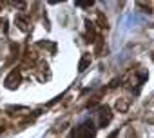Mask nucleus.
Wrapping results in <instances>:
<instances>
[{"label": "nucleus", "instance_id": "obj_1", "mask_svg": "<svg viewBox=\"0 0 154 138\" xmlns=\"http://www.w3.org/2000/svg\"><path fill=\"white\" fill-rule=\"evenodd\" d=\"M69 138H96V127H94L93 120H85L80 125H76L71 131Z\"/></svg>", "mask_w": 154, "mask_h": 138}, {"label": "nucleus", "instance_id": "obj_2", "mask_svg": "<svg viewBox=\"0 0 154 138\" xmlns=\"http://www.w3.org/2000/svg\"><path fill=\"white\" fill-rule=\"evenodd\" d=\"M20 82H22V75H20V71L18 69H13V71L6 77V80H4V86L8 87V89H17L18 86H20Z\"/></svg>", "mask_w": 154, "mask_h": 138}, {"label": "nucleus", "instance_id": "obj_3", "mask_svg": "<svg viewBox=\"0 0 154 138\" xmlns=\"http://www.w3.org/2000/svg\"><path fill=\"white\" fill-rule=\"evenodd\" d=\"M111 122H112L111 107H109V105H102V107L98 109V124H100V127H107Z\"/></svg>", "mask_w": 154, "mask_h": 138}, {"label": "nucleus", "instance_id": "obj_4", "mask_svg": "<svg viewBox=\"0 0 154 138\" xmlns=\"http://www.w3.org/2000/svg\"><path fill=\"white\" fill-rule=\"evenodd\" d=\"M85 36H87V40H85V42H89V44H93V42H96V40H98L96 31H94V24H93L91 20H85Z\"/></svg>", "mask_w": 154, "mask_h": 138}, {"label": "nucleus", "instance_id": "obj_5", "mask_svg": "<svg viewBox=\"0 0 154 138\" xmlns=\"http://www.w3.org/2000/svg\"><path fill=\"white\" fill-rule=\"evenodd\" d=\"M15 24L18 26V29H20V31H29V18H27L26 15H17Z\"/></svg>", "mask_w": 154, "mask_h": 138}, {"label": "nucleus", "instance_id": "obj_6", "mask_svg": "<svg viewBox=\"0 0 154 138\" xmlns=\"http://www.w3.org/2000/svg\"><path fill=\"white\" fill-rule=\"evenodd\" d=\"M131 98H127V96H123V98H118V102H116V109L120 111V113H127V109H129V105H131Z\"/></svg>", "mask_w": 154, "mask_h": 138}, {"label": "nucleus", "instance_id": "obj_7", "mask_svg": "<svg viewBox=\"0 0 154 138\" xmlns=\"http://www.w3.org/2000/svg\"><path fill=\"white\" fill-rule=\"evenodd\" d=\"M91 60H93V58H91V55H89V53H85V55L82 56V60H80V64H78V71H80V73H84L85 69L89 67Z\"/></svg>", "mask_w": 154, "mask_h": 138}, {"label": "nucleus", "instance_id": "obj_8", "mask_svg": "<svg viewBox=\"0 0 154 138\" xmlns=\"http://www.w3.org/2000/svg\"><path fill=\"white\" fill-rule=\"evenodd\" d=\"M98 27H100V29H103V31H107V29H109V26H107V18H105L102 13H98Z\"/></svg>", "mask_w": 154, "mask_h": 138}, {"label": "nucleus", "instance_id": "obj_9", "mask_svg": "<svg viewBox=\"0 0 154 138\" xmlns=\"http://www.w3.org/2000/svg\"><path fill=\"white\" fill-rule=\"evenodd\" d=\"M138 6H140V8H143V9H145V13H152V8H150V4H145V2H138Z\"/></svg>", "mask_w": 154, "mask_h": 138}, {"label": "nucleus", "instance_id": "obj_10", "mask_svg": "<svg viewBox=\"0 0 154 138\" xmlns=\"http://www.w3.org/2000/svg\"><path fill=\"white\" fill-rule=\"evenodd\" d=\"M94 2L93 0H89V2H76V6H80V8H91Z\"/></svg>", "mask_w": 154, "mask_h": 138}, {"label": "nucleus", "instance_id": "obj_11", "mask_svg": "<svg viewBox=\"0 0 154 138\" xmlns=\"http://www.w3.org/2000/svg\"><path fill=\"white\" fill-rule=\"evenodd\" d=\"M127 138H136V131L134 129H129L127 131Z\"/></svg>", "mask_w": 154, "mask_h": 138}, {"label": "nucleus", "instance_id": "obj_12", "mask_svg": "<svg viewBox=\"0 0 154 138\" xmlns=\"http://www.w3.org/2000/svg\"><path fill=\"white\" fill-rule=\"evenodd\" d=\"M118 133H120V131L116 129V131H112V133H111V134H109L107 138H118Z\"/></svg>", "mask_w": 154, "mask_h": 138}, {"label": "nucleus", "instance_id": "obj_13", "mask_svg": "<svg viewBox=\"0 0 154 138\" xmlns=\"http://www.w3.org/2000/svg\"><path fill=\"white\" fill-rule=\"evenodd\" d=\"M145 120H147L149 124H154V116H145Z\"/></svg>", "mask_w": 154, "mask_h": 138}, {"label": "nucleus", "instance_id": "obj_14", "mask_svg": "<svg viewBox=\"0 0 154 138\" xmlns=\"http://www.w3.org/2000/svg\"><path fill=\"white\" fill-rule=\"evenodd\" d=\"M2 24H4V20H2V18H0V27H2Z\"/></svg>", "mask_w": 154, "mask_h": 138}, {"label": "nucleus", "instance_id": "obj_15", "mask_svg": "<svg viewBox=\"0 0 154 138\" xmlns=\"http://www.w3.org/2000/svg\"><path fill=\"white\" fill-rule=\"evenodd\" d=\"M2 131H4V127H2V125H0V133H2Z\"/></svg>", "mask_w": 154, "mask_h": 138}, {"label": "nucleus", "instance_id": "obj_16", "mask_svg": "<svg viewBox=\"0 0 154 138\" xmlns=\"http://www.w3.org/2000/svg\"><path fill=\"white\" fill-rule=\"evenodd\" d=\"M152 62H154V53H152Z\"/></svg>", "mask_w": 154, "mask_h": 138}, {"label": "nucleus", "instance_id": "obj_17", "mask_svg": "<svg viewBox=\"0 0 154 138\" xmlns=\"http://www.w3.org/2000/svg\"><path fill=\"white\" fill-rule=\"evenodd\" d=\"M0 9H2V4H0Z\"/></svg>", "mask_w": 154, "mask_h": 138}]
</instances>
